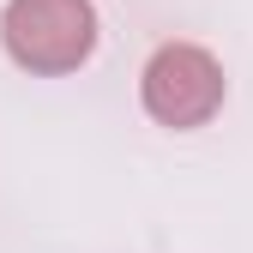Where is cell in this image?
<instances>
[{
    "mask_svg": "<svg viewBox=\"0 0 253 253\" xmlns=\"http://www.w3.org/2000/svg\"><path fill=\"white\" fill-rule=\"evenodd\" d=\"M97 6L90 0H6L0 6V48L30 79H67L97 54Z\"/></svg>",
    "mask_w": 253,
    "mask_h": 253,
    "instance_id": "cell-1",
    "label": "cell"
},
{
    "mask_svg": "<svg viewBox=\"0 0 253 253\" xmlns=\"http://www.w3.org/2000/svg\"><path fill=\"white\" fill-rule=\"evenodd\" d=\"M139 103L157 126L169 133H199L223 115L229 103V79L223 60L205 42H157L151 60L139 67Z\"/></svg>",
    "mask_w": 253,
    "mask_h": 253,
    "instance_id": "cell-2",
    "label": "cell"
}]
</instances>
